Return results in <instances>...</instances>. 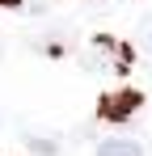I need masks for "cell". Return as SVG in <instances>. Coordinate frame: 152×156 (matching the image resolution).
I'll return each mask as SVG.
<instances>
[{
	"mask_svg": "<svg viewBox=\"0 0 152 156\" xmlns=\"http://www.w3.org/2000/svg\"><path fill=\"white\" fill-rule=\"evenodd\" d=\"M139 93H131V89H123V93H110V97H101V118H110V122H123V118H131V110H139Z\"/></svg>",
	"mask_w": 152,
	"mask_h": 156,
	"instance_id": "cell-1",
	"label": "cell"
},
{
	"mask_svg": "<svg viewBox=\"0 0 152 156\" xmlns=\"http://www.w3.org/2000/svg\"><path fill=\"white\" fill-rule=\"evenodd\" d=\"M97 156H144V148H139L135 139L114 135V139H101V144H97Z\"/></svg>",
	"mask_w": 152,
	"mask_h": 156,
	"instance_id": "cell-2",
	"label": "cell"
},
{
	"mask_svg": "<svg viewBox=\"0 0 152 156\" xmlns=\"http://www.w3.org/2000/svg\"><path fill=\"white\" fill-rule=\"evenodd\" d=\"M34 152H38V156H55L59 148H55V144H47V139H34Z\"/></svg>",
	"mask_w": 152,
	"mask_h": 156,
	"instance_id": "cell-3",
	"label": "cell"
},
{
	"mask_svg": "<svg viewBox=\"0 0 152 156\" xmlns=\"http://www.w3.org/2000/svg\"><path fill=\"white\" fill-rule=\"evenodd\" d=\"M0 4H17V0H0Z\"/></svg>",
	"mask_w": 152,
	"mask_h": 156,
	"instance_id": "cell-4",
	"label": "cell"
}]
</instances>
